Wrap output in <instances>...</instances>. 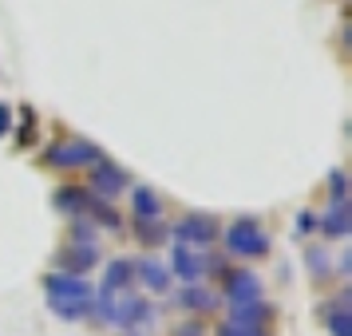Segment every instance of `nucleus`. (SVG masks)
<instances>
[{"mask_svg": "<svg viewBox=\"0 0 352 336\" xmlns=\"http://www.w3.org/2000/svg\"><path fill=\"white\" fill-rule=\"evenodd\" d=\"M226 245H230V254H238V257H257V254H265L270 238L261 234V225L254 218H238L226 229Z\"/></svg>", "mask_w": 352, "mask_h": 336, "instance_id": "f03ea898", "label": "nucleus"}, {"mask_svg": "<svg viewBox=\"0 0 352 336\" xmlns=\"http://www.w3.org/2000/svg\"><path fill=\"white\" fill-rule=\"evenodd\" d=\"M131 273H135V261H127V257H119V261H111L107 265V285L111 293H123V289L131 285Z\"/></svg>", "mask_w": 352, "mask_h": 336, "instance_id": "f8f14e48", "label": "nucleus"}, {"mask_svg": "<svg viewBox=\"0 0 352 336\" xmlns=\"http://www.w3.org/2000/svg\"><path fill=\"white\" fill-rule=\"evenodd\" d=\"M96 257H99L96 245H91V241H80L76 249H67L64 254V265L67 269H87V265H96Z\"/></svg>", "mask_w": 352, "mask_h": 336, "instance_id": "4468645a", "label": "nucleus"}, {"mask_svg": "<svg viewBox=\"0 0 352 336\" xmlns=\"http://www.w3.org/2000/svg\"><path fill=\"white\" fill-rule=\"evenodd\" d=\"M52 309H56V317L76 320V317H83V313L91 309V301H60V297H52Z\"/></svg>", "mask_w": 352, "mask_h": 336, "instance_id": "a211bd4d", "label": "nucleus"}, {"mask_svg": "<svg viewBox=\"0 0 352 336\" xmlns=\"http://www.w3.org/2000/svg\"><path fill=\"white\" fill-rule=\"evenodd\" d=\"M329 190H333L336 202H344V175H340V170H333V178H329Z\"/></svg>", "mask_w": 352, "mask_h": 336, "instance_id": "412c9836", "label": "nucleus"}, {"mask_svg": "<svg viewBox=\"0 0 352 336\" xmlns=\"http://www.w3.org/2000/svg\"><path fill=\"white\" fill-rule=\"evenodd\" d=\"M226 301L230 304L261 301V285H257L254 273H230V281H226Z\"/></svg>", "mask_w": 352, "mask_h": 336, "instance_id": "423d86ee", "label": "nucleus"}, {"mask_svg": "<svg viewBox=\"0 0 352 336\" xmlns=\"http://www.w3.org/2000/svg\"><path fill=\"white\" fill-rule=\"evenodd\" d=\"M175 336H198V324H194V328H190V324H182V328H178Z\"/></svg>", "mask_w": 352, "mask_h": 336, "instance_id": "5701e85b", "label": "nucleus"}, {"mask_svg": "<svg viewBox=\"0 0 352 336\" xmlns=\"http://www.w3.org/2000/svg\"><path fill=\"white\" fill-rule=\"evenodd\" d=\"M222 336H265L261 333V324H222Z\"/></svg>", "mask_w": 352, "mask_h": 336, "instance_id": "6ab92c4d", "label": "nucleus"}, {"mask_svg": "<svg viewBox=\"0 0 352 336\" xmlns=\"http://www.w3.org/2000/svg\"><path fill=\"white\" fill-rule=\"evenodd\" d=\"M127 186V175L119 170V166H111L107 159L96 162V170H91V190L96 194H119Z\"/></svg>", "mask_w": 352, "mask_h": 336, "instance_id": "6e6552de", "label": "nucleus"}, {"mask_svg": "<svg viewBox=\"0 0 352 336\" xmlns=\"http://www.w3.org/2000/svg\"><path fill=\"white\" fill-rule=\"evenodd\" d=\"M8 127H12V111H8V107H0V135H4Z\"/></svg>", "mask_w": 352, "mask_h": 336, "instance_id": "4be33fe9", "label": "nucleus"}, {"mask_svg": "<svg viewBox=\"0 0 352 336\" xmlns=\"http://www.w3.org/2000/svg\"><path fill=\"white\" fill-rule=\"evenodd\" d=\"M175 273L182 277V281H198L202 273H206V257L202 254H194L190 245H175Z\"/></svg>", "mask_w": 352, "mask_h": 336, "instance_id": "1a4fd4ad", "label": "nucleus"}, {"mask_svg": "<svg viewBox=\"0 0 352 336\" xmlns=\"http://www.w3.org/2000/svg\"><path fill=\"white\" fill-rule=\"evenodd\" d=\"M320 229H324L329 238H344V234H349V210H344V202H336V206L320 218Z\"/></svg>", "mask_w": 352, "mask_h": 336, "instance_id": "ddd939ff", "label": "nucleus"}, {"mask_svg": "<svg viewBox=\"0 0 352 336\" xmlns=\"http://www.w3.org/2000/svg\"><path fill=\"white\" fill-rule=\"evenodd\" d=\"M324 320H329L333 336H352V320H349V309H344V301L329 304V309H324Z\"/></svg>", "mask_w": 352, "mask_h": 336, "instance_id": "dca6fc26", "label": "nucleus"}, {"mask_svg": "<svg viewBox=\"0 0 352 336\" xmlns=\"http://www.w3.org/2000/svg\"><path fill=\"white\" fill-rule=\"evenodd\" d=\"M99 159H103V155H99V146L83 143V139L56 143L48 155H44V162H48V166H67V170H72V166H96Z\"/></svg>", "mask_w": 352, "mask_h": 336, "instance_id": "7ed1b4c3", "label": "nucleus"}, {"mask_svg": "<svg viewBox=\"0 0 352 336\" xmlns=\"http://www.w3.org/2000/svg\"><path fill=\"white\" fill-rule=\"evenodd\" d=\"M56 206L67 210V214H87V206H91V198L83 190H76V186H67V190L56 194Z\"/></svg>", "mask_w": 352, "mask_h": 336, "instance_id": "2eb2a0df", "label": "nucleus"}, {"mask_svg": "<svg viewBox=\"0 0 352 336\" xmlns=\"http://www.w3.org/2000/svg\"><path fill=\"white\" fill-rule=\"evenodd\" d=\"M48 297H60V301H91V285L76 277V273H48Z\"/></svg>", "mask_w": 352, "mask_h": 336, "instance_id": "20e7f679", "label": "nucleus"}, {"mask_svg": "<svg viewBox=\"0 0 352 336\" xmlns=\"http://www.w3.org/2000/svg\"><path fill=\"white\" fill-rule=\"evenodd\" d=\"M96 304V313L107 324H131V320H143L146 317V304L139 301V297H131V293H111V289H103L99 293V301Z\"/></svg>", "mask_w": 352, "mask_h": 336, "instance_id": "f257e3e1", "label": "nucleus"}, {"mask_svg": "<svg viewBox=\"0 0 352 336\" xmlns=\"http://www.w3.org/2000/svg\"><path fill=\"white\" fill-rule=\"evenodd\" d=\"M265 317H270V304H265V301L230 304V320H234V324H261Z\"/></svg>", "mask_w": 352, "mask_h": 336, "instance_id": "9b49d317", "label": "nucleus"}, {"mask_svg": "<svg viewBox=\"0 0 352 336\" xmlns=\"http://www.w3.org/2000/svg\"><path fill=\"white\" fill-rule=\"evenodd\" d=\"M135 273H143V285L155 289V293H162V289L170 285V273L162 269L155 257H143V261H135Z\"/></svg>", "mask_w": 352, "mask_h": 336, "instance_id": "9d476101", "label": "nucleus"}, {"mask_svg": "<svg viewBox=\"0 0 352 336\" xmlns=\"http://www.w3.org/2000/svg\"><path fill=\"white\" fill-rule=\"evenodd\" d=\"M178 301H182V309H198V313H202V309H210V304H214V297H210L206 289L190 285V289H182V297H178Z\"/></svg>", "mask_w": 352, "mask_h": 336, "instance_id": "f3484780", "label": "nucleus"}, {"mask_svg": "<svg viewBox=\"0 0 352 336\" xmlns=\"http://www.w3.org/2000/svg\"><path fill=\"white\" fill-rule=\"evenodd\" d=\"M131 214H135V222L139 225H151L162 218V202L155 198V190H146V186H135L131 194Z\"/></svg>", "mask_w": 352, "mask_h": 336, "instance_id": "0eeeda50", "label": "nucleus"}, {"mask_svg": "<svg viewBox=\"0 0 352 336\" xmlns=\"http://www.w3.org/2000/svg\"><path fill=\"white\" fill-rule=\"evenodd\" d=\"M87 214H91L96 222H103V225H119V218H115L111 206H99V202H91V206H87Z\"/></svg>", "mask_w": 352, "mask_h": 336, "instance_id": "aec40b11", "label": "nucleus"}, {"mask_svg": "<svg viewBox=\"0 0 352 336\" xmlns=\"http://www.w3.org/2000/svg\"><path fill=\"white\" fill-rule=\"evenodd\" d=\"M175 234H178L182 245H206V241H214V234H218V222L206 218V214H194V218H186V222H178Z\"/></svg>", "mask_w": 352, "mask_h": 336, "instance_id": "39448f33", "label": "nucleus"}]
</instances>
